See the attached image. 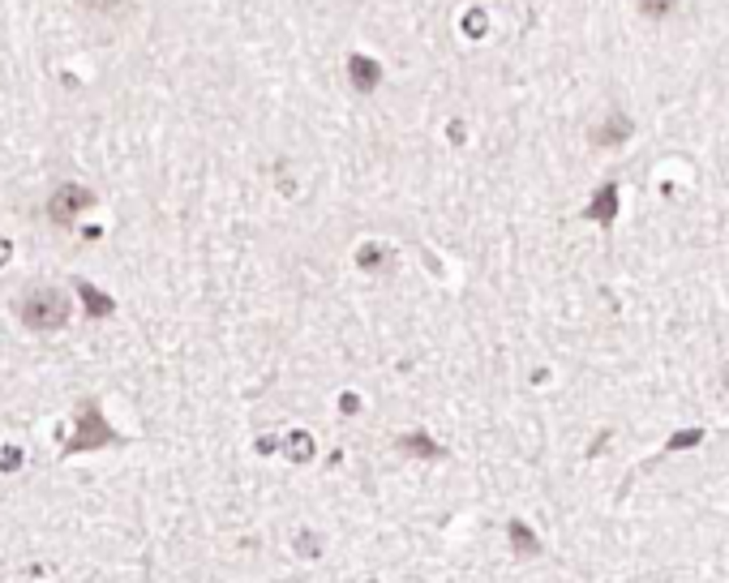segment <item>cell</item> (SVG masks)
Returning <instances> with one entry per match:
<instances>
[{"mask_svg":"<svg viewBox=\"0 0 729 583\" xmlns=\"http://www.w3.org/2000/svg\"><path fill=\"white\" fill-rule=\"evenodd\" d=\"M13 314L22 322L26 331H35V335H56V331H65L73 317V300L65 288H56V284H39V288H30L18 296V305H13Z\"/></svg>","mask_w":729,"mask_h":583,"instance_id":"6da1fadb","label":"cell"},{"mask_svg":"<svg viewBox=\"0 0 729 583\" xmlns=\"http://www.w3.org/2000/svg\"><path fill=\"white\" fill-rule=\"evenodd\" d=\"M95 206V194L86 189V185H77V180H60L48 197V219L52 223H60V228H69L77 219L86 215Z\"/></svg>","mask_w":729,"mask_h":583,"instance_id":"7a4b0ae2","label":"cell"},{"mask_svg":"<svg viewBox=\"0 0 729 583\" xmlns=\"http://www.w3.org/2000/svg\"><path fill=\"white\" fill-rule=\"evenodd\" d=\"M112 437H116V434H112V429L103 425V416H99L95 408H91V412L77 416V437H73V451H86V446L95 451V446L112 442Z\"/></svg>","mask_w":729,"mask_h":583,"instance_id":"3957f363","label":"cell"},{"mask_svg":"<svg viewBox=\"0 0 729 583\" xmlns=\"http://www.w3.org/2000/svg\"><path fill=\"white\" fill-rule=\"evenodd\" d=\"M348 77H352V86H356L361 95H369V91L382 86V65L369 60V56H348Z\"/></svg>","mask_w":729,"mask_h":583,"instance_id":"277c9868","label":"cell"},{"mask_svg":"<svg viewBox=\"0 0 729 583\" xmlns=\"http://www.w3.org/2000/svg\"><path fill=\"white\" fill-rule=\"evenodd\" d=\"M613 215H618V185L609 180V185H601V189H597V197L588 202V219H597L601 228H609V223H613Z\"/></svg>","mask_w":729,"mask_h":583,"instance_id":"5b68a950","label":"cell"},{"mask_svg":"<svg viewBox=\"0 0 729 583\" xmlns=\"http://www.w3.org/2000/svg\"><path fill=\"white\" fill-rule=\"evenodd\" d=\"M507 532H510V545H515V549H519L524 558H536V554H541V540H536V536L528 532V523H519V519H515Z\"/></svg>","mask_w":729,"mask_h":583,"instance_id":"8992f818","label":"cell"},{"mask_svg":"<svg viewBox=\"0 0 729 583\" xmlns=\"http://www.w3.org/2000/svg\"><path fill=\"white\" fill-rule=\"evenodd\" d=\"M627 133H631V121H627L622 112H613V116L605 121V129L597 133V142H601V146H613V142H622Z\"/></svg>","mask_w":729,"mask_h":583,"instance_id":"52a82bcc","label":"cell"},{"mask_svg":"<svg viewBox=\"0 0 729 583\" xmlns=\"http://www.w3.org/2000/svg\"><path fill=\"white\" fill-rule=\"evenodd\" d=\"M284 446H288V459H296V463L314 459V437H309V434H292Z\"/></svg>","mask_w":729,"mask_h":583,"instance_id":"ba28073f","label":"cell"},{"mask_svg":"<svg viewBox=\"0 0 729 583\" xmlns=\"http://www.w3.org/2000/svg\"><path fill=\"white\" fill-rule=\"evenodd\" d=\"M382 262H387V249L382 244H364L361 253H356V267L361 270H378Z\"/></svg>","mask_w":729,"mask_h":583,"instance_id":"9c48e42d","label":"cell"},{"mask_svg":"<svg viewBox=\"0 0 729 583\" xmlns=\"http://www.w3.org/2000/svg\"><path fill=\"white\" fill-rule=\"evenodd\" d=\"M82 9H91V13H121V9H129V0H77Z\"/></svg>","mask_w":729,"mask_h":583,"instance_id":"30bf717a","label":"cell"},{"mask_svg":"<svg viewBox=\"0 0 729 583\" xmlns=\"http://www.w3.org/2000/svg\"><path fill=\"white\" fill-rule=\"evenodd\" d=\"M674 4H678V0H639V9H644L648 18H665V13H674Z\"/></svg>","mask_w":729,"mask_h":583,"instance_id":"8fae6325","label":"cell"},{"mask_svg":"<svg viewBox=\"0 0 729 583\" xmlns=\"http://www.w3.org/2000/svg\"><path fill=\"white\" fill-rule=\"evenodd\" d=\"M399 446H408L413 455H437V446H434V442H429V437H404Z\"/></svg>","mask_w":729,"mask_h":583,"instance_id":"7c38bea8","label":"cell"},{"mask_svg":"<svg viewBox=\"0 0 729 583\" xmlns=\"http://www.w3.org/2000/svg\"><path fill=\"white\" fill-rule=\"evenodd\" d=\"M463 30H468V35L477 39V35L485 30V13H481V9H472V13H468V22H463Z\"/></svg>","mask_w":729,"mask_h":583,"instance_id":"4fadbf2b","label":"cell"},{"mask_svg":"<svg viewBox=\"0 0 729 583\" xmlns=\"http://www.w3.org/2000/svg\"><path fill=\"white\" fill-rule=\"evenodd\" d=\"M296 545H300V558H317V549H322V545H317V536H300Z\"/></svg>","mask_w":729,"mask_h":583,"instance_id":"5bb4252c","label":"cell"},{"mask_svg":"<svg viewBox=\"0 0 729 583\" xmlns=\"http://www.w3.org/2000/svg\"><path fill=\"white\" fill-rule=\"evenodd\" d=\"M4 258H9V241H0V262H4Z\"/></svg>","mask_w":729,"mask_h":583,"instance_id":"9a60e30c","label":"cell"},{"mask_svg":"<svg viewBox=\"0 0 729 583\" xmlns=\"http://www.w3.org/2000/svg\"><path fill=\"white\" fill-rule=\"evenodd\" d=\"M721 382H725V390H729V364H725V373H721Z\"/></svg>","mask_w":729,"mask_h":583,"instance_id":"2e32d148","label":"cell"}]
</instances>
